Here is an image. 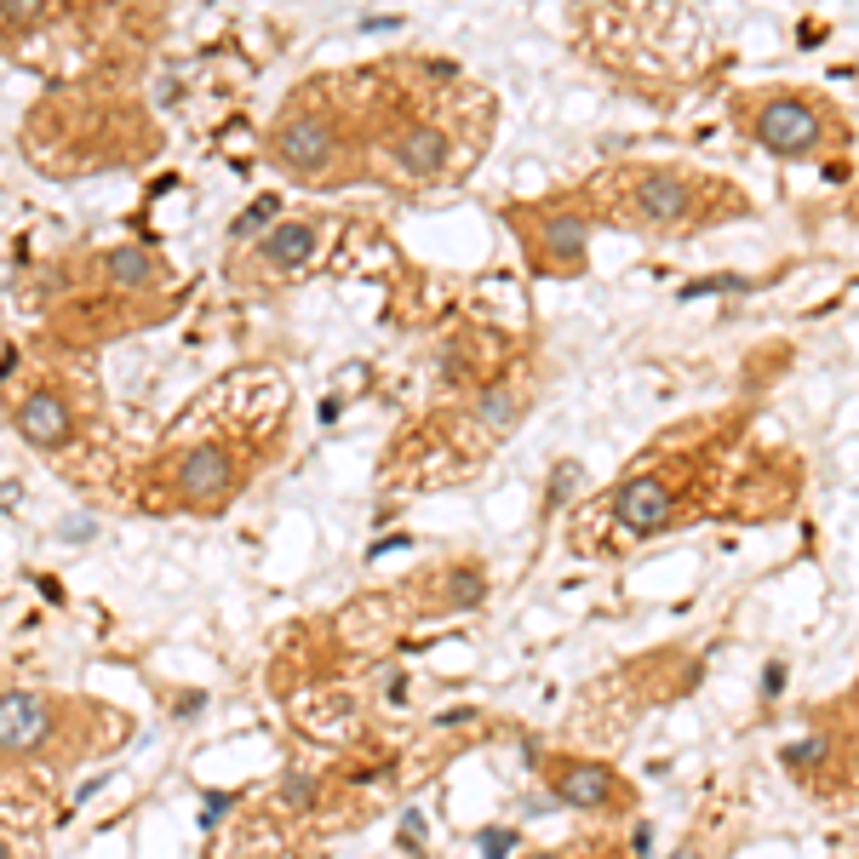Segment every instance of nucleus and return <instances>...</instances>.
<instances>
[{"label":"nucleus","mask_w":859,"mask_h":859,"mask_svg":"<svg viewBox=\"0 0 859 859\" xmlns=\"http://www.w3.org/2000/svg\"><path fill=\"white\" fill-rule=\"evenodd\" d=\"M310 252H315L310 224H276L270 236H263V258H270L276 270H299V263H310Z\"/></svg>","instance_id":"nucleus-11"},{"label":"nucleus","mask_w":859,"mask_h":859,"mask_svg":"<svg viewBox=\"0 0 859 859\" xmlns=\"http://www.w3.org/2000/svg\"><path fill=\"white\" fill-rule=\"evenodd\" d=\"M613 790L619 779L602 768V763H561L556 768V803H568V808H608L613 803Z\"/></svg>","instance_id":"nucleus-6"},{"label":"nucleus","mask_w":859,"mask_h":859,"mask_svg":"<svg viewBox=\"0 0 859 859\" xmlns=\"http://www.w3.org/2000/svg\"><path fill=\"white\" fill-rule=\"evenodd\" d=\"M613 510H619V521L631 527V534H659V527L676 516V499H671V487L659 476H637V482L619 487Z\"/></svg>","instance_id":"nucleus-4"},{"label":"nucleus","mask_w":859,"mask_h":859,"mask_svg":"<svg viewBox=\"0 0 859 859\" xmlns=\"http://www.w3.org/2000/svg\"><path fill=\"white\" fill-rule=\"evenodd\" d=\"M58 534H63V539H92V534H97V521H92V516H63V521H58Z\"/></svg>","instance_id":"nucleus-18"},{"label":"nucleus","mask_w":859,"mask_h":859,"mask_svg":"<svg viewBox=\"0 0 859 859\" xmlns=\"http://www.w3.org/2000/svg\"><path fill=\"white\" fill-rule=\"evenodd\" d=\"M18 505V482H0V510H12Z\"/></svg>","instance_id":"nucleus-24"},{"label":"nucleus","mask_w":859,"mask_h":859,"mask_svg":"<svg viewBox=\"0 0 859 859\" xmlns=\"http://www.w3.org/2000/svg\"><path fill=\"white\" fill-rule=\"evenodd\" d=\"M390 155H395V167H402V173L430 178V173L447 167V132L442 126H407L402 138L390 144Z\"/></svg>","instance_id":"nucleus-8"},{"label":"nucleus","mask_w":859,"mask_h":859,"mask_svg":"<svg viewBox=\"0 0 859 859\" xmlns=\"http://www.w3.org/2000/svg\"><path fill=\"white\" fill-rule=\"evenodd\" d=\"M573 487V465H561L556 470V487H550V505H561V493H568Z\"/></svg>","instance_id":"nucleus-21"},{"label":"nucleus","mask_w":859,"mask_h":859,"mask_svg":"<svg viewBox=\"0 0 859 859\" xmlns=\"http://www.w3.org/2000/svg\"><path fill=\"white\" fill-rule=\"evenodd\" d=\"M516 848V831H505V825H499V831H482V859H505Z\"/></svg>","instance_id":"nucleus-17"},{"label":"nucleus","mask_w":859,"mask_h":859,"mask_svg":"<svg viewBox=\"0 0 859 859\" xmlns=\"http://www.w3.org/2000/svg\"><path fill=\"white\" fill-rule=\"evenodd\" d=\"M270 218H276V195H263V201H252L236 224H229V236H252V229H263Z\"/></svg>","instance_id":"nucleus-16"},{"label":"nucleus","mask_w":859,"mask_h":859,"mask_svg":"<svg viewBox=\"0 0 859 859\" xmlns=\"http://www.w3.org/2000/svg\"><path fill=\"white\" fill-rule=\"evenodd\" d=\"M0 859H7V842H0Z\"/></svg>","instance_id":"nucleus-27"},{"label":"nucleus","mask_w":859,"mask_h":859,"mask_svg":"<svg viewBox=\"0 0 859 859\" xmlns=\"http://www.w3.org/2000/svg\"><path fill=\"white\" fill-rule=\"evenodd\" d=\"M676 859H700V848H682V853H676Z\"/></svg>","instance_id":"nucleus-25"},{"label":"nucleus","mask_w":859,"mask_h":859,"mask_svg":"<svg viewBox=\"0 0 859 859\" xmlns=\"http://www.w3.org/2000/svg\"><path fill=\"white\" fill-rule=\"evenodd\" d=\"M825 756H831V739H797V745H785V768L790 774H808V768H819L825 763Z\"/></svg>","instance_id":"nucleus-15"},{"label":"nucleus","mask_w":859,"mask_h":859,"mask_svg":"<svg viewBox=\"0 0 859 859\" xmlns=\"http://www.w3.org/2000/svg\"><path fill=\"white\" fill-rule=\"evenodd\" d=\"M631 207L642 224H659V229H671L693 213V189L676 178V173H642L637 189H631Z\"/></svg>","instance_id":"nucleus-3"},{"label":"nucleus","mask_w":859,"mask_h":859,"mask_svg":"<svg viewBox=\"0 0 859 859\" xmlns=\"http://www.w3.org/2000/svg\"><path fill=\"white\" fill-rule=\"evenodd\" d=\"M442 590H447V608H482V597H487V579H482L476 568H453Z\"/></svg>","instance_id":"nucleus-14"},{"label":"nucleus","mask_w":859,"mask_h":859,"mask_svg":"<svg viewBox=\"0 0 859 859\" xmlns=\"http://www.w3.org/2000/svg\"><path fill=\"white\" fill-rule=\"evenodd\" d=\"M229 803H236V797H207V825H213L218 814H229Z\"/></svg>","instance_id":"nucleus-23"},{"label":"nucleus","mask_w":859,"mask_h":859,"mask_svg":"<svg viewBox=\"0 0 859 859\" xmlns=\"http://www.w3.org/2000/svg\"><path fill=\"white\" fill-rule=\"evenodd\" d=\"M751 138L763 144V149H774V155L797 161V155H814L819 149L825 121H819L814 104H803L797 92H779V97H768V104L751 115Z\"/></svg>","instance_id":"nucleus-1"},{"label":"nucleus","mask_w":859,"mask_h":859,"mask_svg":"<svg viewBox=\"0 0 859 859\" xmlns=\"http://www.w3.org/2000/svg\"><path fill=\"white\" fill-rule=\"evenodd\" d=\"M785 687V665H768V676H763V693H779Z\"/></svg>","instance_id":"nucleus-22"},{"label":"nucleus","mask_w":859,"mask_h":859,"mask_svg":"<svg viewBox=\"0 0 859 859\" xmlns=\"http://www.w3.org/2000/svg\"><path fill=\"white\" fill-rule=\"evenodd\" d=\"M584 247H590V229H584L579 213H550L539 224V258L550 263V270H573V263L584 258Z\"/></svg>","instance_id":"nucleus-7"},{"label":"nucleus","mask_w":859,"mask_h":859,"mask_svg":"<svg viewBox=\"0 0 859 859\" xmlns=\"http://www.w3.org/2000/svg\"><path fill=\"white\" fill-rule=\"evenodd\" d=\"M534 859H561V853H534Z\"/></svg>","instance_id":"nucleus-26"},{"label":"nucleus","mask_w":859,"mask_h":859,"mask_svg":"<svg viewBox=\"0 0 859 859\" xmlns=\"http://www.w3.org/2000/svg\"><path fill=\"white\" fill-rule=\"evenodd\" d=\"M276 161L292 173H321L327 161H333V126L321 115H292L276 132Z\"/></svg>","instance_id":"nucleus-2"},{"label":"nucleus","mask_w":859,"mask_h":859,"mask_svg":"<svg viewBox=\"0 0 859 859\" xmlns=\"http://www.w3.org/2000/svg\"><path fill=\"white\" fill-rule=\"evenodd\" d=\"M310 797H315V785H310L304 774H292V779H287V803H310Z\"/></svg>","instance_id":"nucleus-20"},{"label":"nucleus","mask_w":859,"mask_h":859,"mask_svg":"<svg viewBox=\"0 0 859 859\" xmlns=\"http://www.w3.org/2000/svg\"><path fill=\"white\" fill-rule=\"evenodd\" d=\"M104 270L121 287H144V281H155V258L144 247H115V252H104Z\"/></svg>","instance_id":"nucleus-12"},{"label":"nucleus","mask_w":859,"mask_h":859,"mask_svg":"<svg viewBox=\"0 0 859 859\" xmlns=\"http://www.w3.org/2000/svg\"><path fill=\"white\" fill-rule=\"evenodd\" d=\"M35 12H41L35 0H7V7H0V18H12V23H29Z\"/></svg>","instance_id":"nucleus-19"},{"label":"nucleus","mask_w":859,"mask_h":859,"mask_svg":"<svg viewBox=\"0 0 859 859\" xmlns=\"http://www.w3.org/2000/svg\"><path fill=\"white\" fill-rule=\"evenodd\" d=\"M224 487H229V458L218 447H195L178 465V493L184 499H218Z\"/></svg>","instance_id":"nucleus-10"},{"label":"nucleus","mask_w":859,"mask_h":859,"mask_svg":"<svg viewBox=\"0 0 859 859\" xmlns=\"http://www.w3.org/2000/svg\"><path fill=\"white\" fill-rule=\"evenodd\" d=\"M52 734V711L41 693H7L0 700V751H35Z\"/></svg>","instance_id":"nucleus-5"},{"label":"nucleus","mask_w":859,"mask_h":859,"mask_svg":"<svg viewBox=\"0 0 859 859\" xmlns=\"http://www.w3.org/2000/svg\"><path fill=\"white\" fill-rule=\"evenodd\" d=\"M476 418H482L487 430H510V424L521 418V395H516L510 384H493V390H482V402H476Z\"/></svg>","instance_id":"nucleus-13"},{"label":"nucleus","mask_w":859,"mask_h":859,"mask_svg":"<svg viewBox=\"0 0 859 859\" xmlns=\"http://www.w3.org/2000/svg\"><path fill=\"white\" fill-rule=\"evenodd\" d=\"M18 430L35 447H58V442H70V407L41 390V395H29V402L18 407Z\"/></svg>","instance_id":"nucleus-9"}]
</instances>
